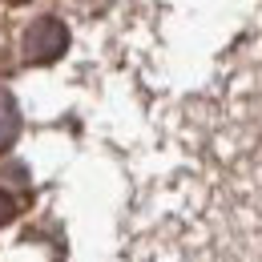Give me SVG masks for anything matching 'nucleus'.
<instances>
[{
    "label": "nucleus",
    "instance_id": "obj_3",
    "mask_svg": "<svg viewBox=\"0 0 262 262\" xmlns=\"http://www.w3.org/2000/svg\"><path fill=\"white\" fill-rule=\"evenodd\" d=\"M12 218H16V198H12V194H4V190H0V226H8Z\"/></svg>",
    "mask_w": 262,
    "mask_h": 262
},
{
    "label": "nucleus",
    "instance_id": "obj_1",
    "mask_svg": "<svg viewBox=\"0 0 262 262\" xmlns=\"http://www.w3.org/2000/svg\"><path fill=\"white\" fill-rule=\"evenodd\" d=\"M65 49H69V29L57 16H40L29 25V33H25V61L29 65H49Z\"/></svg>",
    "mask_w": 262,
    "mask_h": 262
},
{
    "label": "nucleus",
    "instance_id": "obj_2",
    "mask_svg": "<svg viewBox=\"0 0 262 262\" xmlns=\"http://www.w3.org/2000/svg\"><path fill=\"white\" fill-rule=\"evenodd\" d=\"M16 133H20V109H16V101H12L8 89H0V154L12 149Z\"/></svg>",
    "mask_w": 262,
    "mask_h": 262
}]
</instances>
